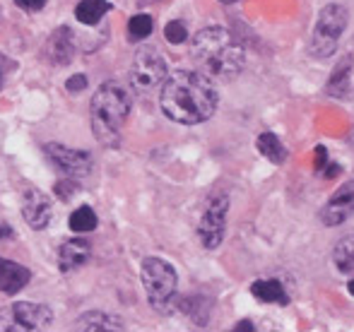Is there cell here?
Here are the masks:
<instances>
[{
    "instance_id": "29",
    "label": "cell",
    "mask_w": 354,
    "mask_h": 332,
    "mask_svg": "<svg viewBox=\"0 0 354 332\" xmlns=\"http://www.w3.org/2000/svg\"><path fill=\"white\" fill-rule=\"evenodd\" d=\"M323 176H326V178H333V176H337V173H340V166H337V164H333V166H328V168H323Z\"/></svg>"
},
{
    "instance_id": "9",
    "label": "cell",
    "mask_w": 354,
    "mask_h": 332,
    "mask_svg": "<svg viewBox=\"0 0 354 332\" xmlns=\"http://www.w3.org/2000/svg\"><path fill=\"white\" fill-rule=\"evenodd\" d=\"M44 152H46V159L51 162L63 176L84 178L92 171V155L84 150H73V147L58 145V142H48V145L44 147Z\"/></svg>"
},
{
    "instance_id": "3",
    "label": "cell",
    "mask_w": 354,
    "mask_h": 332,
    "mask_svg": "<svg viewBox=\"0 0 354 332\" xmlns=\"http://www.w3.org/2000/svg\"><path fill=\"white\" fill-rule=\"evenodd\" d=\"M131 94L118 82H104L92 97L89 118L92 133L102 145L116 147L121 142V128L131 113Z\"/></svg>"
},
{
    "instance_id": "16",
    "label": "cell",
    "mask_w": 354,
    "mask_h": 332,
    "mask_svg": "<svg viewBox=\"0 0 354 332\" xmlns=\"http://www.w3.org/2000/svg\"><path fill=\"white\" fill-rule=\"evenodd\" d=\"M251 294L258 301H263V304H280V306L289 304L287 291H284V286L277 280H256L251 284Z\"/></svg>"
},
{
    "instance_id": "11",
    "label": "cell",
    "mask_w": 354,
    "mask_h": 332,
    "mask_svg": "<svg viewBox=\"0 0 354 332\" xmlns=\"http://www.w3.org/2000/svg\"><path fill=\"white\" fill-rule=\"evenodd\" d=\"M22 215H24V222H27L34 231L46 229L48 222H51V215H53L51 200H48L46 193L29 188L22 197Z\"/></svg>"
},
{
    "instance_id": "18",
    "label": "cell",
    "mask_w": 354,
    "mask_h": 332,
    "mask_svg": "<svg viewBox=\"0 0 354 332\" xmlns=\"http://www.w3.org/2000/svg\"><path fill=\"white\" fill-rule=\"evenodd\" d=\"M256 147L268 162H272V164H282V162L287 159V150H284V145L275 133H261L256 140Z\"/></svg>"
},
{
    "instance_id": "24",
    "label": "cell",
    "mask_w": 354,
    "mask_h": 332,
    "mask_svg": "<svg viewBox=\"0 0 354 332\" xmlns=\"http://www.w3.org/2000/svg\"><path fill=\"white\" fill-rule=\"evenodd\" d=\"M77 178H71V176H66L61 183H56V195L61 197V200H71V197L77 193Z\"/></svg>"
},
{
    "instance_id": "34",
    "label": "cell",
    "mask_w": 354,
    "mask_h": 332,
    "mask_svg": "<svg viewBox=\"0 0 354 332\" xmlns=\"http://www.w3.org/2000/svg\"><path fill=\"white\" fill-rule=\"evenodd\" d=\"M0 84H3V68H0Z\"/></svg>"
},
{
    "instance_id": "28",
    "label": "cell",
    "mask_w": 354,
    "mask_h": 332,
    "mask_svg": "<svg viewBox=\"0 0 354 332\" xmlns=\"http://www.w3.org/2000/svg\"><path fill=\"white\" fill-rule=\"evenodd\" d=\"M234 330H236V332H253L256 328H253V323H251V320H241V323H239Z\"/></svg>"
},
{
    "instance_id": "21",
    "label": "cell",
    "mask_w": 354,
    "mask_h": 332,
    "mask_svg": "<svg viewBox=\"0 0 354 332\" xmlns=\"http://www.w3.org/2000/svg\"><path fill=\"white\" fill-rule=\"evenodd\" d=\"M97 215H94V210L89 205H82L77 207V210L71 215V229L75 231V234H89V231L97 229Z\"/></svg>"
},
{
    "instance_id": "12",
    "label": "cell",
    "mask_w": 354,
    "mask_h": 332,
    "mask_svg": "<svg viewBox=\"0 0 354 332\" xmlns=\"http://www.w3.org/2000/svg\"><path fill=\"white\" fill-rule=\"evenodd\" d=\"M46 58L53 66H68L75 58V37L71 27H61L48 37L46 48H44Z\"/></svg>"
},
{
    "instance_id": "15",
    "label": "cell",
    "mask_w": 354,
    "mask_h": 332,
    "mask_svg": "<svg viewBox=\"0 0 354 332\" xmlns=\"http://www.w3.org/2000/svg\"><path fill=\"white\" fill-rule=\"evenodd\" d=\"M352 66H354V58L345 56L333 68V75L326 84V92L330 94V97H335V99L347 97V92H350V80H352Z\"/></svg>"
},
{
    "instance_id": "33",
    "label": "cell",
    "mask_w": 354,
    "mask_h": 332,
    "mask_svg": "<svg viewBox=\"0 0 354 332\" xmlns=\"http://www.w3.org/2000/svg\"><path fill=\"white\" fill-rule=\"evenodd\" d=\"M219 3H236V0H219Z\"/></svg>"
},
{
    "instance_id": "7",
    "label": "cell",
    "mask_w": 354,
    "mask_h": 332,
    "mask_svg": "<svg viewBox=\"0 0 354 332\" xmlns=\"http://www.w3.org/2000/svg\"><path fill=\"white\" fill-rule=\"evenodd\" d=\"M167 63L159 56L157 51H149V48H142L138 51V56L133 58L131 66V84L138 92H149V89L159 87L164 80H167Z\"/></svg>"
},
{
    "instance_id": "1",
    "label": "cell",
    "mask_w": 354,
    "mask_h": 332,
    "mask_svg": "<svg viewBox=\"0 0 354 332\" xmlns=\"http://www.w3.org/2000/svg\"><path fill=\"white\" fill-rule=\"evenodd\" d=\"M217 89L212 80L196 70H176L167 75L159 94V106L167 118L181 126H198L210 121L217 111Z\"/></svg>"
},
{
    "instance_id": "26",
    "label": "cell",
    "mask_w": 354,
    "mask_h": 332,
    "mask_svg": "<svg viewBox=\"0 0 354 332\" xmlns=\"http://www.w3.org/2000/svg\"><path fill=\"white\" fill-rule=\"evenodd\" d=\"M84 87H87V77L84 75H73V77H68V82H66L68 92H82Z\"/></svg>"
},
{
    "instance_id": "17",
    "label": "cell",
    "mask_w": 354,
    "mask_h": 332,
    "mask_svg": "<svg viewBox=\"0 0 354 332\" xmlns=\"http://www.w3.org/2000/svg\"><path fill=\"white\" fill-rule=\"evenodd\" d=\"M109 10H111L109 0H80L77 8H75V17L82 24H87V27H92V24L102 22V17Z\"/></svg>"
},
{
    "instance_id": "22",
    "label": "cell",
    "mask_w": 354,
    "mask_h": 332,
    "mask_svg": "<svg viewBox=\"0 0 354 332\" xmlns=\"http://www.w3.org/2000/svg\"><path fill=\"white\" fill-rule=\"evenodd\" d=\"M152 29H154V22L149 14H136V17H131V22H128L131 41H142V39H147L149 34H152Z\"/></svg>"
},
{
    "instance_id": "31",
    "label": "cell",
    "mask_w": 354,
    "mask_h": 332,
    "mask_svg": "<svg viewBox=\"0 0 354 332\" xmlns=\"http://www.w3.org/2000/svg\"><path fill=\"white\" fill-rule=\"evenodd\" d=\"M347 289H350V294L354 296V277H352V280H350V284H347Z\"/></svg>"
},
{
    "instance_id": "8",
    "label": "cell",
    "mask_w": 354,
    "mask_h": 332,
    "mask_svg": "<svg viewBox=\"0 0 354 332\" xmlns=\"http://www.w3.org/2000/svg\"><path fill=\"white\" fill-rule=\"evenodd\" d=\"M227 212H229V197L224 193L212 195L210 205H207L205 215H203L201 224H198V236L201 244L207 251L219 248V244L224 241V229H227Z\"/></svg>"
},
{
    "instance_id": "14",
    "label": "cell",
    "mask_w": 354,
    "mask_h": 332,
    "mask_svg": "<svg viewBox=\"0 0 354 332\" xmlns=\"http://www.w3.org/2000/svg\"><path fill=\"white\" fill-rule=\"evenodd\" d=\"M89 255H92V248L87 241L71 239L58 248V267H61V272H73L82 267L89 260Z\"/></svg>"
},
{
    "instance_id": "5",
    "label": "cell",
    "mask_w": 354,
    "mask_h": 332,
    "mask_svg": "<svg viewBox=\"0 0 354 332\" xmlns=\"http://www.w3.org/2000/svg\"><path fill=\"white\" fill-rule=\"evenodd\" d=\"M347 27V10L342 5H326L318 14L316 29H313L308 51L316 58H328L335 53L337 41Z\"/></svg>"
},
{
    "instance_id": "32",
    "label": "cell",
    "mask_w": 354,
    "mask_h": 332,
    "mask_svg": "<svg viewBox=\"0 0 354 332\" xmlns=\"http://www.w3.org/2000/svg\"><path fill=\"white\" fill-rule=\"evenodd\" d=\"M142 5H149V3H159V0H140Z\"/></svg>"
},
{
    "instance_id": "2",
    "label": "cell",
    "mask_w": 354,
    "mask_h": 332,
    "mask_svg": "<svg viewBox=\"0 0 354 332\" xmlns=\"http://www.w3.org/2000/svg\"><path fill=\"white\" fill-rule=\"evenodd\" d=\"M191 56L210 80H234L243 70L246 53L243 46L224 27L201 29L193 39Z\"/></svg>"
},
{
    "instance_id": "20",
    "label": "cell",
    "mask_w": 354,
    "mask_h": 332,
    "mask_svg": "<svg viewBox=\"0 0 354 332\" xmlns=\"http://www.w3.org/2000/svg\"><path fill=\"white\" fill-rule=\"evenodd\" d=\"M333 262H335V267L342 275L354 272V234L337 241L335 251H333Z\"/></svg>"
},
{
    "instance_id": "4",
    "label": "cell",
    "mask_w": 354,
    "mask_h": 332,
    "mask_svg": "<svg viewBox=\"0 0 354 332\" xmlns=\"http://www.w3.org/2000/svg\"><path fill=\"white\" fill-rule=\"evenodd\" d=\"M140 277H142L145 294H147L149 304H152L154 309L164 311L167 306L174 304L178 277H176V270H174L167 260H162V257H147V260H142Z\"/></svg>"
},
{
    "instance_id": "30",
    "label": "cell",
    "mask_w": 354,
    "mask_h": 332,
    "mask_svg": "<svg viewBox=\"0 0 354 332\" xmlns=\"http://www.w3.org/2000/svg\"><path fill=\"white\" fill-rule=\"evenodd\" d=\"M10 236H12V229L0 224V239H10Z\"/></svg>"
},
{
    "instance_id": "13",
    "label": "cell",
    "mask_w": 354,
    "mask_h": 332,
    "mask_svg": "<svg viewBox=\"0 0 354 332\" xmlns=\"http://www.w3.org/2000/svg\"><path fill=\"white\" fill-rule=\"evenodd\" d=\"M32 275L24 265L15 260H8V257H0V291L8 296H15L29 284Z\"/></svg>"
},
{
    "instance_id": "19",
    "label": "cell",
    "mask_w": 354,
    "mask_h": 332,
    "mask_svg": "<svg viewBox=\"0 0 354 332\" xmlns=\"http://www.w3.org/2000/svg\"><path fill=\"white\" fill-rule=\"evenodd\" d=\"M77 328L89 330V332H104V330H123V325L118 318H111V315H106V313L92 311V313H84L82 318L77 320Z\"/></svg>"
},
{
    "instance_id": "10",
    "label": "cell",
    "mask_w": 354,
    "mask_h": 332,
    "mask_svg": "<svg viewBox=\"0 0 354 332\" xmlns=\"http://www.w3.org/2000/svg\"><path fill=\"white\" fill-rule=\"evenodd\" d=\"M354 215V181H347L337 188L321 210V222L328 226H337Z\"/></svg>"
},
{
    "instance_id": "23",
    "label": "cell",
    "mask_w": 354,
    "mask_h": 332,
    "mask_svg": "<svg viewBox=\"0 0 354 332\" xmlns=\"http://www.w3.org/2000/svg\"><path fill=\"white\" fill-rule=\"evenodd\" d=\"M164 37H167L169 43H183L188 39V29L183 22H169L164 27Z\"/></svg>"
},
{
    "instance_id": "27",
    "label": "cell",
    "mask_w": 354,
    "mask_h": 332,
    "mask_svg": "<svg viewBox=\"0 0 354 332\" xmlns=\"http://www.w3.org/2000/svg\"><path fill=\"white\" fill-rule=\"evenodd\" d=\"M328 164V150L326 147H316V171H323Z\"/></svg>"
},
{
    "instance_id": "25",
    "label": "cell",
    "mask_w": 354,
    "mask_h": 332,
    "mask_svg": "<svg viewBox=\"0 0 354 332\" xmlns=\"http://www.w3.org/2000/svg\"><path fill=\"white\" fill-rule=\"evenodd\" d=\"M15 5L22 8V10H27V12H39V10H44L46 0H15Z\"/></svg>"
},
{
    "instance_id": "6",
    "label": "cell",
    "mask_w": 354,
    "mask_h": 332,
    "mask_svg": "<svg viewBox=\"0 0 354 332\" xmlns=\"http://www.w3.org/2000/svg\"><path fill=\"white\" fill-rule=\"evenodd\" d=\"M51 320L53 315L48 306L32 304V301H19L0 311V330H41L48 328Z\"/></svg>"
}]
</instances>
